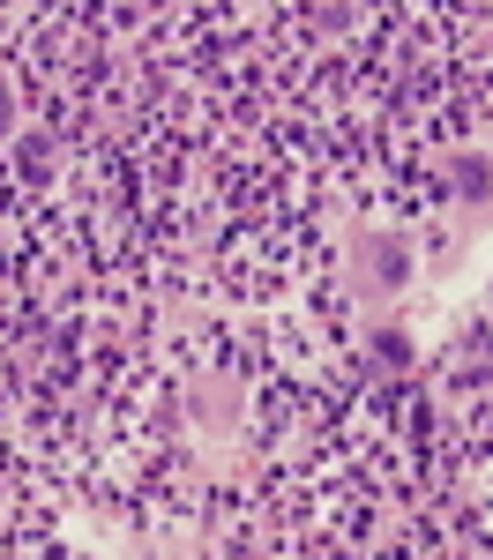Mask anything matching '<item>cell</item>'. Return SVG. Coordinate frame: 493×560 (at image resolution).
Segmentation results:
<instances>
[{"label": "cell", "instance_id": "2", "mask_svg": "<svg viewBox=\"0 0 493 560\" xmlns=\"http://www.w3.org/2000/svg\"><path fill=\"white\" fill-rule=\"evenodd\" d=\"M486 187H493V173H486V165H479V158H463V195H471V202H479V195H486Z\"/></svg>", "mask_w": 493, "mask_h": 560}, {"label": "cell", "instance_id": "3", "mask_svg": "<svg viewBox=\"0 0 493 560\" xmlns=\"http://www.w3.org/2000/svg\"><path fill=\"white\" fill-rule=\"evenodd\" d=\"M15 128V97H8V90H0V135Z\"/></svg>", "mask_w": 493, "mask_h": 560}, {"label": "cell", "instance_id": "1", "mask_svg": "<svg viewBox=\"0 0 493 560\" xmlns=\"http://www.w3.org/2000/svg\"><path fill=\"white\" fill-rule=\"evenodd\" d=\"M374 277H382V284H397V277H403V247L374 240Z\"/></svg>", "mask_w": 493, "mask_h": 560}]
</instances>
